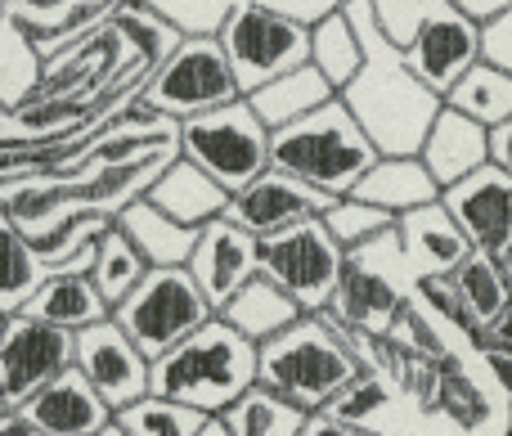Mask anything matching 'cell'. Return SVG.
<instances>
[{
    "instance_id": "1",
    "label": "cell",
    "mask_w": 512,
    "mask_h": 436,
    "mask_svg": "<svg viewBox=\"0 0 512 436\" xmlns=\"http://www.w3.org/2000/svg\"><path fill=\"white\" fill-rule=\"evenodd\" d=\"M346 14H351L355 32H360L364 63L337 99L373 140L378 158H409V153L423 149L427 131H432L436 113H441V95H432L414 77L405 54L378 27V14H373L369 0H346Z\"/></svg>"
},
{
    "instance_id": "2",
    "label": "cell",
    "mask_w": 512,
    "mask_h": 436,
    "mask_svg": "<svg viewBox=\"0 0 512 436\" xmlns=\"http://www.w3.org/2000/svg\"><path fill=\"white\" fill-rule=\"evenodd\" d=\"M360 369L364 360L351 347V329H342L328 311L301 315L292 329L256 347V383L301 405L306 414L324 410Z\"/></svg>"
},
{
    "instance_id": "3",
    "label": "cell",
    "mask_w": 512,
    "mask_h": 436,
    "mask_svg": "<svg viewBox=\"0 0 512 436\" xmlns=\"http://www.w3.org/2000/svg\"><path fill=\"white\" fill-rule=\"evenodd\" d=\"M256 387V342L234 333L221 315L189 333L180 347L149 365V392L180 401L189 410L221 419L243 392Z\"/></svg>"
},
{
    "instance_id": "4",
    "label": "cell",
    "mask_w": 512,
    "mask_h": 436,
    "mask_svg": "<svg viewBox=\"0 0 512 436\" xmlns=\"http://www.w3.org/2000/svg\"><path fill=\"white\" fill-rule=\"evenodd\" d=\"M373 162H378V149L360 131V122L346 113L342 99L270 135V167L333 198L355 194V185Z\"/></svg>"
},
{
    "instance_id": "5",
    "label": "cell",
    "mask_w": 512,
    "mask_h": 436,
    "mask_svg": "<svg viewBox=\"0 0 512 436\" xmlns=\"http://www.w3.org/2000/svg\"><path fill=\"white\" fill-rule=\"evenodd\" d=\"M176 149L185 162L207 171L230 198L270 171V131L256 122L248 99H234L225 108H212V113H198L189 122H180Z\"/></svg>"
},
{
    "instance_id": "6",
    "label": "cell",
    "mask_w": 512,
    "mask_h": 436,
    "mask_svg": "<svg viewBox=\"0 0 512 436\" xmlns=\"http://www.w3.org/2000/svg\"><path fill=\"white\" fill-rule=\"evenodd\" d=\"M409 284L414 279H409L396 230H391L382 239L364 243V248L346 252V266H342V279H337L333 302H328V315L351 333L387 338L396 315L409 306Z\"/></svg>"
},
{
    "instance_id": "7",
    "label": "cell",
    "mask_w": 512,
    "mask_h": 436,
    "mask_svg": "<svg viewBox=\"0 0 512 436\" xmlns=\"http://www.w3.org/2000/svg\"><path fill=\"white\" fill-rule=\"evenodd\" d=\"M234 99H243V90L234 81L221 41L216 36H185L140 86L135 104L158 117H171V122H189V117L225 108Z\"/></svg>"
},
{
    "instance_id": "8",
    "label": "cell",
    "mask_w": 512,
    "mask_h": 436,
    "mask_svg": "<svg viewBox=\"0 0 512 436\" xmlns=\"http://www.w3.org/2000/svg\"><path fill=\"white\" fill-rule=\"evenodd\" d=\"M212 315H216L212 302L194 284V275L185 266H176V270H149L140 279V288L113 311V320L140 347V356L153 365L171 347H180L189 333L203 329Z\"/></svg>"
},
{
    "instance_id": "9",
    "label": "cell",
    "mask_w": 512,
    "mask_h": 436,
    "mask_svg": "<svg viewBox=\"0 0 512 436\" xmlns=\"http://www.w3.org/2000/svg\"><path fill=\"white\" fill-rule=\"evenodd\" d=\"M216 41H221L243 95H252L265 81L310 63V27L292 23V18L274 14V9L252 5V0H239L225 14Z\"/></svg>"
},
{
    "instance_id": "10",
    "label": "cell",
    "mask_w": 512,
    "mask_h": 436,
    "mask_svg": "<svg viewBox=\"0 0 512 436\" xmlns=\"http://www.w3.org/2000/svg\"><path fill=\"white\" fill-rule=\"evenodd\" d=\"M342 266H346V252L337 248L333 234L315 216V221L288 225V230L261 239V266H256V275L279 284L306 315H319L333 302Z\"/></svg>"
},
{
    "instance_id": "11",
    "label": "cell",
    "mask_w": 512,
    "mask_h": 436,
    "mask_svg": "<svg viewBox=\"0 0 512 436\" xmlns=\"http://www.w3.org/2000/svg\"><path fill=\"white\" fill-rule=\"evenodd\" d=\"M72 356H77L72 333L32 320V315H9L5 333H0V396H5V410L27 405L45 383L68 374Z\"/></svg>"
},
{
    "instance_id": "12",
    "label": "cell",
    "mask_w": 512,
    "mask_h": 436,
    "mask_svg": "<svg viewBox=\"0 0 512 436\" xmlns=\"http://www.w3.org/2000/svg\"><path fill=\"white\" fill-rule=\"evenodd\" d=\"M72 338H77L72 365H77L81 378L104 396V405L113 414L149 396V360H144L140 347L117 329L113 315L90 324V329H81V333H72Z\"/></svg>"
},
{
    "instance_id": "13",
    "label": "cell",
    "mask_w": 512,
    "mask_h": 436,
    "mask_svg": "<svg viewBox=\"0 0 512 436\" xmlns=\"http://www.w3.org/2000/svg\"><path fill=\"white\" fill-rule=\"evenodd\" d=\"M400 54H405V63L414 68V77L423 81L432 95H441V104H445L454 81H459L472 63H481V27L472 23V18H463L459 9L441 5L418 23L414 41Z\"/></svg>"
},
{
    "instance_id": "14",
    "label": "cell",
    "mask_w": 512,
    "mask_h": 436,
    "mask_svg": "<svg viewBox=\"0 0 512 436\" xmlns=\"http://www.w3.org/2000/svg\"><path fill=\"white\" fill-rule=\"evenodd\" d=\"M441 207L454 216V225L468 234L477 252L504 257L512 248V176L499 171L495 162H486L459 185L441 189Z\"/></svg>"
},
{
    "instance_id": "15",
    "label": "cell",
    "mask_w": 512,
    "mask_h": 436,
    "mask_svg": "<svg viewBox=\"0 0 512 436\" xmlns=\"http://www.w3.org/2000/svg\"><path fill=\"white\" fill-rule=\"evenodd\" d=\"M328 203H333V194H319V189H310L306 180L283 176V171L270 167L265 176H256L248 189H239V194L230 198L225 221H234L239 230H248L252 239L261 243V239H270V234L288 230V225L324 216Z\"/></svg>"
},
{
    "instance_id": "16",
    "label": "cell",
    "mask_w": 512,
    "mask_h": 436,
    "mask_svg": "<svg viewBox=\"0 0 512 436\" xmlns=\"http://www.w3.org/2000/svg\"><path fill=\"white\" fill-rule=\"evenodd\" d=\"M261 266V243L252 239L248 230H239L234 221L216 216L198 230V243H194V257H189V275L194 284L203 288V297L212 302V311H221L234 293L256 275Z\"/></svg>"
},
{
    "instance_id": "17",
    "label": "cell",
    "mask_w": 512,
    "mask_h": 436,
    "mask_svg": "<svg viewBox=\"0 0 512 436\" xmlns=\"http://www.w3.org/2000/svg\"><path fill=\"white\" fill-rule=\"evenodd\" d=\"M14 414H23L41 436H104L113 428V410L104 405V396L81 378V369L72 365L68 374H59L54 383H45L27 405H18Z\"/></svg>"
},
{
    "instance_id": "18",
    "label": "cell",
    "mask_w": 512,
    "mask_h": 436,
    "mask_svg": "<svg viewBox=\"0 0 512 436\" xmlns=\"http://www.w3.org/2000/svg\"><path fill=\"white\" fill-rule=\"evenodd\" d=\"M396 243L405 257L409 279H450L472 257L468 234L454 225V216L441 207V198L418 212H405L396 221Z\"/></svg>"
},
{
    "instance_id": "19",
    "label": "cell",
    "mask_w": 512,
    "mask_h": 436,
    "mask_svg": "<svg viewBox=\"0 0 512 436\" xmlns=\"http://www.w3.org/2000/svg\"><path fill=\"white\" fill-rule=\"evenodd\" d=\"M418 158H423V167L432 171L436 185L450 189L490 162V131L477 126L472 117H463V113H454V108L441 104V113H436Z\"/></svg>"
},
{
    "instance_id": "20",
    "label": "cell",
    "mask_w": 512,
    "mask_h": 436,
    "mask_svg": "<svg viewBox=\"0 0 512 436\" xmlns=\"http://www.w3.org/2000/svg\"><path fill=\"white\" fill-rule=\"evenodd\" d=\"M144 198L162 216H171L176 225H189V230H203L207 221L225 216V207H230V194L207 171H198L194 162L180 158V153L158 171V180L144 189Z\"/></svg>"
},
{
    "instance_id": "21",
    "label": "cell",
    "mask_w": 512,
    "mask_h": 436,
    "mask_svg": "<svg viewBox=\"0 0 512 436\" xmlns=\"http://www.w3.org/2000/svg\"><path fill=\"white\" fill-rule=\"evenodd\" d=\"M355 198L400 221L405 212H418V207L436 203V198H441V185H436L432 171L423 167V158L409 153V158H378L373 162V167L364 171V180L355 185Z\"/></svg>"
},
{
    "instance_id": "22",
    "label": "cell",
    "mask_w": 512,
    "mask_h": 436,
    "mask_svg": "<svg viewBox=\"0 0 512 436\" xmlns=\"http://www.w3.org/2000/svg\"><path fill=\"white\" fill-rule=\"evenodd\" d=\"M243 99H248V108L256 113V122L274 135V131H283V126L301 122V117L319 113L324 104H333L337 90L306 63V68H292V72H283V77L265 81L261 90H252V95H243Z\"/></svg>"
},
{
    "instance_id": "23",
    "label": "cell",
    "mask_w": 512,
    "mask_h": 436,
    "mask_svg": "<svg viewBox=\"0 0 512 436\" xmlns=\"http://www.w3.org/2000/svg\"><path fill=\"white\" fill-rule=\"evenodd\" d=\"M18 315H32L41 324H54L63 333H81L90 324L108 320V302L99 297L95 279L90 275H45L41 288L27 297V306Z\"/></svg>"
},
{
    "instance_id": "24",
    "label": "cell",
    "mask_w": 512,
    "mask_h": 436,
    "mask_svg": "<svg viewBox=\"0 0 512 436\" xmlns=\"http://www.w3.org/2000/svg\"><path fill=\"white\" fill-rule=\"evenodd\" d=\"M117 230L140 248V257L149 261L153 270H176V266H189L194 257V243H198V230L189 225H176L171 216H162L149 198H135L131 207L117 212Z\"/></svg>"
},
{
    "instance_id": "25",
    "label": "cell",
    "mask_w": 512,
    "mask_h": 436,
    "mask_svg": "<svg viewBox=\"0 0 512 436\" xmlns=\"http://www.w3.org/2000/svg\"><path fill=\"white\" fill-rule=\"evenodd\" d=\"M216 315H221V320L230 324L234 333H243L248 342L261 347V342H270L274 333L292 329V324H297L306 311H301V306L292 302V297L283 293L279 284H270L265 275H252L248 284H243L239 293H234Z\"/></svg>"
},
{
    "instance_id": "26",
    "label": "cell",
    "mask_w": 512,
    "mask_h": 436,
    "mask_svg": "<svg viewBox=\"0 0 512 436\" xmlns=\"http://www.w3.org/2000/svg\"><path fill=\"white\" fill-rule=\"evenodd\" d=\"M41 77L45 59L36 50V32L18 14L0 9V108L18 113L23 104H32Z\"/></svg>"
},
{
    "instance_id": "27",
    "label": "cell",
    "mask_w": 512,
    "mask_h": 436,
    "mask_svg": "<svg viewBox=\"0 0 512 436\" xmlns=\"http://www.w3.org/2000/svg\"><path fill=\"white\" fill-rule=\"evenodd\" d=\"M445 108H454V113L472 117L477 126L495 131V126H504L512 117V72L499 68V63H490V59L472 63V68L450 86Z\"/></svg>"
},
{
    "instance_id": "28",
    "label": "cell",
    "mask_w": 512,
    "mask_h": 436,
    "mask_svg": "<svg viewBox=\"0 0 512 436\" xmlns=\"http://www.w3.org/2000/svg\"><path fill=\"white\" fill-rule=\"evenodd\" d=\"M360 63H364V45H360V32H355L351 14H346V5L310 27V68H315L337 95L351 86Z\"/></svg>"
},
{
    "instance_id": "29",
    "label": "cell",
    "mask_w": 512,
    "mask_h": 436,
    "mask_svg": "<svg viewBox=\"0 0 512 436\" xmlns=\"http://www.w3.org/2000/svg\"><path fill=\"white\" fill-rule=\"evenodd\" d=\"M149 261L140 257V248H135L131 239H126L122 230H117V221L108 225L104 234H99L95 243V266H90V279H95L99 297L108 302V311H117V306L126 302V297L140 288V279L149 275Z\"/></svg>"
},
{
    "instance_id": "30",
    "label": "cell",
    "mask_w": 512,
    "mask_h": 436,
    "mask_svg": "<svg viewBox=\"0 0 512 436\" xmlns=\"http://www.w3.org/2000/svg\"><path fill=\"white\" fill-rule=\"evenodd\" d=\"M310 414L301 405L283 401L279 392L256 383L252 392H243L230 410L221 414V423L230 428V436H301Z\"/></svg>"
},
{
    "instance_id": "31",
    "label": "cell",
    "mask_w": 512,
    "mask_h": 436,
    "mask_svg": "<svg viewBox=\"0 0 512 436\" xmlns=\"http://www.w3.org/2000/svg\"><path fill=\"white\" fill-rule=\"evenodd\" d=\"M427 410H441L445 419H454L463 432H481L495 419V405L490 396L472 383V374L463 369L459 356H441L436 360V392L427 401Z\"/></svg>"
},
{
    "instance_id": "32",
    "label": "cell",
    "mask_w": 512,
    "mask_h": 436,
    "mask_svg": "<svg viewBox=\"0 0 512 436\" xmlns=\"http://www.w3.org/2000/svg\"><path fill=\"white\" fill-rule=\"evenodd\" d=\"M108 23H113V32L122 36L126 50H131L144 68H149V77L158 72V63L167 59L180 41H185V32H180V27H171L162 14L144 9L140 0H117L113 14H108Z\"/></svg>"
},
{
    "instance_id": "33",
    "label": "cell",
    "mask_w": 512,
    "mask_h": 436,
    "mask_svg": "<svg viewBox=\"0 0 512 436\" xmlns=\"http://www.w3.org/2000/svg\"><path fill=\"white\" fill-rule=\"evenodd\" d=\"M450 284H454V293H459V302L468 306L472 324H477V338H481V329H486V324L512 302L499 257H490V252H477V248H472V257L450 275Z\"/></svg>"
},
{
    "instance_id": "34",
    "label": "cell",
    "mask_w": 512,
    "mask_h": 436,
    "mask_svg": "<svg viewBox=\"0 0 512 436\" xmlns=\"http://www.w3.org/2000/svg\"><path fill=\"white\" fill-rule=\"evenodd\" d=\"M45 266L32 252V243L23 239V230H14L9 221H0V315H18L27 306V297L41 288Z\"/></svg>"
},
{
    "instance_id": "35",
    "label": "cell",
    "mask_w": 512,
    "mask_h": 436,
    "mask_svg": "<svg viewBox=\"0 0 512 436\" xmlns=\"http://www.w3.org/2000/svg\"><path fill=\"white\" fill-rule=\"evenodd\" d=\"M203 423H207V414L189 410L180 401H167V396H153V392L113 414L117 436H198Z\"/></svg>"
},
{
    "instance_id": "36",
    "label": "cell",
    "mask_w": 512,
    "mask_h": 436,
    "mask_svg": "<svg viewBox=\"0 0 512 436\" xmlns=\"http://www.w3.org/2000/svg\"><path fill=\"white\" fill-rule=\"evenodd\" d=\"M319 221H324V230L333 234V243L342 252H355V248H364V243H373V239H382V234L396 230V216H387V212H378V207L360 203L355 194L333 198V203H328V212L319 216Z\"/></svg>"
},
{
    "instance_id": "37",
    "label": "cell",
    "mask_w": 512,
    "mask_h": 436,
    "mask_svg": "<svg viewBox=\"0 0 512 436\" xmlns=\"http://www.w3.org/2000/svg\"><path fill=\"white\" fill-rule=\"evenodd\" d=\"M387 401H391V392H387V383H382L378 369H360V374H355L351 383H346L342 392H337L319 414H328V419L346 423V428L369 432L364 423H369L373 414H382V405H387Z\"/></svg>"
},
{
    "instance_id": "38",
    "label": "cell",
    "mask_w": 512,
    "mask_h": 436,
    "mask_svg": "<svg viewBox=\"0 0 512 436\" xmlns=\"http://www.w3.org/2000/svg\"><path fill=\"white\" fill-rule=\"evenodd\" d=\"M409 297H414V306L436 324V329L445 324V329L463 333V338L477 347V324H472L468 306L459 302V293H454L450 279H414V284H409Z\"/></svg>"
},
{
    "instance_id": "39",
    "label": "cell",
    "mask_w": 512,
    "mask_h": 436,
    "mask_svg": "<svg viewBox=\"0 0 512 436\" xmlns=\"http://www.w3.org/2000/svg\"><path fill=\"white\" fill-rule=\"evenodd\" d=\"M144 9L162 14L171 27H180L185 36H216L230 14V0H140Z\"/></svg>"
},
{
    "instance_id": "40",
    "label": "cell",
    "mask_w": 512,
    "mask_h": 436,
    "mask_svg": "<svg viewBox=\"0 0 512 436\" xmlns=\"http://www.w3.org/2000/svg\"><path fill=\"white\" fill-rule=\"evenodd\" d=\"M252 5L274 9V14L292 18V23H301V27H315L319 18H328L333 9H342L346 0H252Z\"/></svg>"
},
{
    "instance_id": "41",
    "label": "cell",
    "mask_w": 512,
    "mask_h": 436,
    "mask_svg": "<svg viewBox=\"0 0 512 436\" xmlns=\"http://www.w3.org/2000/svg\"><path fill=\"white\" fill-rule=\"evenodd\" d=\"M481 59L512 72V9L504 18H495L490 27H481Z\"/></svg>"
},
{
    "instance_id": "42",
    "label": "cell",
    "mask_w": 512,
    "mask_h": 436,
    "mask_svg": "<svg viewBox=\"0 0 512 436\" xmlns=\"http://www.w3.org/2000/svg\"><path fill=\"white\" fill-rule=\"evenodd\" d=\"M477 351H504V356H512V302L486 324V329H481Z\"/></svg>"
},
{
    "instance_id": "43",
    "label": "cell",
    "mask_w": 512,
    "mask_h": 436,
    "mask_svg": "<svg viewBox=\"0 0 512 436\" xmlns=\"http://www.w3.org/2000/svg\"><path fill=\"white\" fill-rule=\"evenodd\" d=\"M450 9H459L463 18H472L477 27H490L495 18H504L512 9V0H445Z\"/></svg>"
},
{
    "instance_id": "44",
    "label": "cell",
    "mask_w": 512,
    "mask_h": 436,
    "mask_svg": "<svg viewBox=\"0 0 512 436\" xmlns=\"http://www.w3.org/2000/svg\"><path fill=\"white\" fill-rule=\"evenodd\" d=\"M477 356L490 369V383L508 396V419H512V356H504V351H477Z\"/></svg>"
},
{
    "instance_id": "45",
    "label": "cell",
    "mask_w": 512,
    "mask_h": 436,
    "mask_svg": "<svg viewBox=\"0 0 512 436\" xmlns=\"http://www.w3.org/2000/svg\"><path fill=\"white\" fill-rule=\"evenodd\" d=\"M490 162L512 176V117L504 126H495V131H490Z\"/></svg>"
},
{
    "instance_id": "46",
    "label": "cell",
    "mask_w": 512,
    "mask_h": 436,
    "mask_svg": "<svg viewBox=\"0 0 512 436\" xmlns=\"http://www.w3.org/2000/svg\"><path fill=\"white\" fill-rule=\"evenodd\" d=\"M301 436H364L360 428H346V423L328 419V414H310L306 428H301Z\"/></svg>"
},
{
    "instance_id": "47",
    "label": "cell",
    "mask_w": 512,
    "mask_h": 436,
    "mask_svg": "<svg viewBox=\"0 0 512 436\" xmlns=\"http://www.w3.org/2000/svg\"><path fill=\"white\" fill-rule=\"evenodd\" d=\"M0 436H41L32 428V423L23 419V414H14V410H5L0 414Z\"/></svg>"
},
{
    "instance_id": "48",
    "label": "cell",
    "mask_w": 512,
    "mask_h": 436,
    "mask_svg": "<svg viewBox=\"0 0 512 436\" xmlns=\"http://www.w3.org/2000/svg\"><path fill=\"white\" fill-rule=\"evenodd\" d=\"M198 436H230V428H225L221 419H207V423H203V432H198Z\"/></svg>"
},
{
    "instance_id": "49",
    "label": "cell",
    "mask_w": 512,
    "mask_h": 436,
    "mask_svg": "<svg viewBox=\"0 0 512 436\" xmlns=\"http://www.w3.org/2000/svg\"><path fill=\"white\" fill-rule=\"evenodd\" d=\"M499 266H504V279H508V293H512V248L499 257Z\"/></svg>"
},
{
    "instance_id": "50",
    "label": "cell",
    "mask_w": 512,
    "mask_h": 436,
    "mask_svg": "<svg viewBox=\"0 0 512 436\" xmlns=\"http://www.w3.org/2000/svg\"><path fill=\"white\" fill-rule=\"evenodd\" d=\"M499 436H512V419H508V428H504V432H499Z\"/></svg>"
},
{
    "instance_id": "51",
    "label": "cell",
    "mask_w": 512,
    "mask_h": 436,
    "mask_svg": "<svg viewBox=\"0 0 512 436\" xmlns=\"http://www.w3.org/2000/svg\"><path fill=\"white\" fill-rule=\"evenodd\" d=\"M5 117H9V113H5V108H0V126H5Z\"/></svg>"
},
{
    "instance_id": "52",
    "label": "cell",
    "mask_w": 512,
    "mask_h": 436,
    "mask_svg": "<svg viewBox=\"0 0 512 436\" xmlns=\"http://www.w3.org/2000/svg\"><path fill=\"white\" fill-rule=\"evenodd\" d=\"M0 414H5V396H0Z\"/></svg>"
},
{
    "instance_id": "53",
    "label": "cell",
    "mask_w": 512,
    "mask_h": 436,
    "mask_svg": "<svg viewBox=\"0 0 512 436\" xmlns=\"http://www.w3.org/2000/svg\"><path fill=\"white\" fill-rule=\"evenodd\" d=\"M0 333H5V315H0Z\"/></svg>"
},
{
    "instance_id": "54",
    "label": "cell",
    "mask_w": 512,
    "mask_h": 436,
    "mask_svg": "<svg viewBox=\"0 0 512 436\" xmlns=\"http://www.w3.org/2000/svg\"><path fill=\"white\" fill-rule=\"evenodd\" d=\"M104 436H117V432H113V428H108V432H104Z\"/></svg>"
},
{
    "instance_id": "55",
    "label": "cell",
    "mask_w": 512,
    "mask_h": 436,
    "mask_svg": "<svg viewBox=\"0 0 512 436\" xmlns=\"http://www.w3.org/2000/svg\"><path fill=\"white\" fill-rule=\"evenodd\" d=\"M364 436H378V432H364Z\"/></svg>"
},
{
    "instance_id": "56",
    "label": "cell",
    "mask_w": 512,
    "mask_h": 436,
    "mask_svg": "<svg viewBox=\"0 0 512 436\" xmlns=\"http://www.w3.org/2000/svg\"><path fill=\"white\" fill-rule=\"evenodd\" d=\"M230 5H239V0H230Z\"/></svg>"
}]
</instances>
